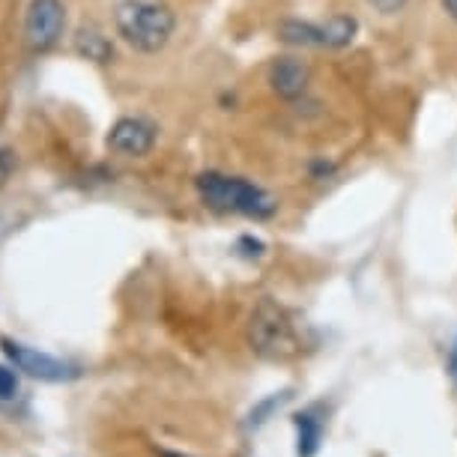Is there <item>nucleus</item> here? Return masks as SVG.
Masks as SVG:
<instances>
[{
	"mask_svg": "<svg viewBox=\"0 0 457 457\" xmlns=\"http://www.w3.org/2000/svg\"><path fill=\"white\" fill-rule=\"evenodd\" d=\"M204 206L228 215H248V219H272L278 210L272 192L243 177H228L219 170H206L195 179Z\"/></svg>",
	"mask_w": 457,
	"mask_h": 457,
	"instance_id": "f257e3e1",
	"label": "nucleus"
},
{
	"mask_svg": "<svg viewBox=\"0 0 457 457\" xmlns=\"http://www.w3.org/2000/svg\"><path fill=\"white\" fill-rule=\"evenodd\" d=\"M114 24L120 37L135 51L156 54L174 37L177 19L170 6L159 4V0H120L114 10Z\"/></svg>",
	"mask_w": 457,
	"mask_h": 457,
	"instance_id": "f03ea898",
	"label": "nucleus"
},
{
	"mask_svg": "<svg viewBox=\"0 0 457 457\" xmlns=\"http://www.w3.org/2000/svg\"><path fill=\"white\" fill-rule=\"evenodd\" d=\"M248 344L266 361H290L302 353L290 314L275 299H261L248 320Z\"/></svg>",
	"mask_w": 457,
	"mask_h": 457,
	"instance_id": "7ed1b4c3",
	"label": "nucleus"
},
{
	"mask_svg": "<svg viewBox=\"0 0 457 457\" xmlns=\"http://www.w3.org/2000/svg\"><path fill=\"white\" fill-rule=\"evenodd\" d=\"M63 24L66 10L60 0H30L24 15V39L33 51H48L63 37Z\"/></svg>",
	"mask_w": 457,
	"mask_h": 457,
	"instance_id": "20e7f679",
	"label": "nucleus"
},
{
	"mask_svg": "<svg viewBox=\"0 0 457 457\" xmlns=\"http://www.w3.org/2000/svg\"><path fill=\"white\" fill-rule=\"evenodd\" d=\"M0 347L4 353L15 361V368L24 370V374H30L33 379H42V383H63V379H72L75 370L66 365V361H60L54 356H48V353H39L33 347H24V344L12 341V338H0Z\"/></svg>",
	"mask_w": 457,
	"mask_h": 457,
	"instance_id": "39448f33",
	"label": "nucleus"
},
{
	"mask_svg": "<svg viewBox=\"0 0 457 457\" xmlns=\"http://www.w3.org/2000/svg\"><path fill=\"white\" fill-rule=\"evenodd\" d=\"M108 146L117 153V156L141 159L153 150V146H156V126L144 117H123L111 126Z\"/></svg>",
	"mask_w": 457,
	"mask_h": 457,
	"instance_id": "423d86ee",
	"label": "nucleus"
},
{
	"mask_svg": "<svg viewBox=\"0 0 457 457\" xmlns=\"http://www.w3.org/2000/svg\"><path fill=\"white\" fill-rule=\"evenodd\" d=\"M270 87L278 99L296 102L312 87V69L299 57H278L270 66Z\"/></svg>",
	"mask_w": 457,
	"mask_h": 457,
	"instance_id": "0eeeda50",
	"label": "nucleus"
},
{
	"mask_svg": "<svg viewBox=\"0 0 457 457\" xmlns=\"http://www.w3.org/2000/svg\"><path fill=\"white\" fill-rule=\"evenodd\" d=\"M293 425H296V457H317L323 443V419L320 410L308 407L293 416Z\"/></svg>",
	"mask_w": 457,
	"mask_h": 457,
	"instance_id": "6e6552de",
	"label": "nucleus"
},
{
	"mask_svg": "<svg viewBox=\"0 0 457 457\" xmlns=\"http://www.w3.org/2000/svg\"><path fill=\"white\" fill-rule=\"evenodd\" d=\"M278 39L287 42V46H296V48H326L323 24H314V21H296V19L281 21Z\"/></svg>",
	"mask_w": 457,
	"mask_h": 457,
	"instance_id": "1a4fd4ad",
	"label": "nucleus"
},
{
	"mask_svg": "<svg viewBox=\"0 0 457 457\" xmlns=\"http://www.w3.org/2000/svg\"><path fill=\"white\" fill-rule=\"evenodd\" d=\"M359 24L353 15H332L329 21H323V37H326V48H347L353 37H356Z\"/></svg>",
	"mask_w": 457,
	"mask_h": 457,
	"instance_id": "9d476101",
	"label": "nucleus"
},
{
	"mask_svg": "<svg viewBox=\"0 0 457 457\" xmlns=\"http://www.w3.org/2000/svg\"><path fill=\"white\" fill-rule=\"evenodd\" d=\"M79 51L81 54H87L90 60H96V63H105V60L111 57L108 39L102 37L99 30H81L79 33Z\"/></svg>",
	"mask_w": 457,
	"mask_h": 457,
	"instance_id": "9b49d317",
	"label": "nucleus"
},
{
	"mask_svg": "<svg viewBox=\"0 0 457 457\" xmlns=\"http://www.w3.org/2000/svg\"><path fill=\"white\" fill-rule=\"evenodd\" d=\"M287 401H290V392H275V395H270V398L261 401V403H257V407L252 410V416H248V428H261V425H266L272 412L278 410L281 403H287Z\"/></svg>",
	"mask_w": 457,
	"mask_h": 457,
	"instance_id": "f8f14e48",
	"label": "nucleus"
},
{
	"mask_svg": "<svg viewBox=\"0 0 457 457\" xmlns=\"http://www.w3.org/2000/svg\"><path fill=\"white\" fill-rule=\"evenodd\" d=\"M19 392V377H15L12 368L0 365V401H10Z\"/></svg>",
	"mask_w": 457,
	"mask_h": 457,
	"instance_id": "ddd939ff",
	"label": "nucleus"
},
{
	"mask_svg": "<svg viewBox=\"0 0 457 457\" xmlns=\"http://www.w3.org/2000/svg\"><path fill=\"white\" fill-rule=\"evenodd\" d=\"M237 248L243 252L245 257H261L266 252V245L261 243V239H254V237H239V243Z\"/></svg>",
	"mask_w": 457,
	"mask_h": 457,
	"instance_id": "4468645a",
	"label": "nucleus"
},
{
	"mask_svg": "<svg viewBox=\"0 0 457 457\" xmlns=\"http://www.w3.org/2000/svg\"><path fill=\"white\" fill-rule=\"evenodd\" d=\"M374 10H379L383 15H395V12H401L403 6H407V0H368Z\"/></svg>",
	"mask_w": 457,
	"mask_h": 457,
	"instance_id": "2eb2a0df",
	"label": "nucleus"
},
{
	"mask_svg": "<svg viewBox=\"0 0 457 457\" xmlns=\"http://www.w3.org/2000/svg\"><path fill=\"white\" fill-rule=\"evenodd\" d=\"M448 377H452V383L457 389V338L452 344V350H448Z\"/></svg>",
	"mask_w": 457,
	"mask_h": 457,
	"instance_id": "dca6fc26",
	"label": "nucleus"
},
{
	"mask_svg": "<svg viewBox=\"0 0 457 457\" xmlns=\"http://www.w3.org/2000/svg\"><path fill=\"white\" fill-rule=\"evenodd\" d=\"M443 10L448 12V19L457 21V0H443Z\"/></svg>",
	"mask_w": 457,
	"mask_h": 457,
	"instance_id": "f3484780",
	"label": "nucleus"
},
{
	"mask_svg": "<svg viewBox=\"0 0 457 457\" xmlns=\"http://www.w3.org/2000/svg\"><path fill=\"white\" fill-rule=\"evenodd\" d=\"M6 174H10V156H6V153H0V179H4Z\"/></svg>",
	"mask_w": 457,
	"mask_h": 457,
	"instance_id": "a211bd4d",
	"label": "nucleus"
},
{
	"mask_svg": "<svg viewBox=\"0 0 457 457\" xmlns=\"http://www.w3.org/2000/svg\"><path fill=\"white\" fill-rule=\"evenodd\" d=\"M159 457H186V454H174V452H159Z\"/></svg>",
	"mask_w": 457,
	"mask_h": 457,
	"instance_id": "6ab92c4d",
	"label": "nucleus"
}]
</instances>
